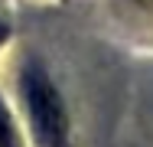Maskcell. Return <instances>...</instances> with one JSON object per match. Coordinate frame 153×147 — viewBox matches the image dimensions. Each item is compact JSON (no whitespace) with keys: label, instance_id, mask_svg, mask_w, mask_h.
<instances>
[{"label":"cell","instance_id":"cell-2","mask_svg":"<svg viewBox=\"0 0 153 147\" xmlns=\"http://www.w3.org/2000/svg\"><path fill=\"white\" fill-rule=\"evenodd\" d=\"M0 147H16L13 141V128H10V115L0 108Z\"/></svg>","mask_w":153,"mask_h":147},{"label":"cell","instance_id":"cell-1","mask_svg":"<svg viewBox=\"0 0 153 147\" xmlns=\"http://www.w3.org/2000/svg\"><path fill=\"white\" fill-rule=\"evenodd\" d=\"M23 101H26V111H30V124L33 134L42 147H65L68 141V124H65V108H62L59 92L52 88V82L39 72V69H26L23 79Z\"/></svg>","mask_w":153,"mask_h":147},{"label":"cell","instance_id":"cell-3","mask_svg":"<svg viewBox=\"0 0 153 147\" xmlns=\"http://www.w3.org/2000/svg\"><path fill=\"white\" fill-rule=\"evenodd\" d=\"M0 36H3V29H0Z\"/></svg>","mask_w":153,"mask_h":147}]
</instances>
